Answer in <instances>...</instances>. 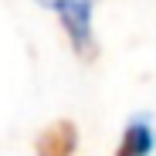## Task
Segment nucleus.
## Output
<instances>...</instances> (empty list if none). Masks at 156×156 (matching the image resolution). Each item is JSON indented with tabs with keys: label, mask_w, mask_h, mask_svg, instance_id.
I'll use <instances>...</instances> for the list:
<instances>
[{
	"label": "nucleus",
	"mask_w": 156,
	"mask_h": 156,
	"mask_svg": "<svg viewBox=\"0 0 156 156\" xmlns=\"http://www.w3.org/2000/svg\"><path fill=\"white\" fill-rule=\"evenodd\" d=\"M48 7L55 10L68 31V41L75 55L92 58L95 55V34H92V0H48Z\"/></svg>",
	"instance_id": "obj_1"
},
{
	"label": "nucleus",
	"mask_w": 156,
	"mask_h": 156,
	"mask_svg": "<svg viewBox=\"0 0 156 156\" xmlns=\"http://www.w3.org/2000/svg\"><path fill=\"white\" fill-rule=\"evenodd\" d=\"M78 146V129L75 122L68 119H58V122H51L44 133L37 136V156H71Z\"/></svg>",
	"instance_id": "obj_2"
},
{
	"label": "nucleus",
	"mask_w": 156,
	"mask_h": 156,
	"mask_svg": "<svg viewBox=\"0 0 156 156\" xmlns=\"http://www.w3.org/2000/svg\"><path fill=\"white\" fill-rule=\"evenodd\" d=\"M156 146V133H153V126L146 115H136L133 122L126 126V133H122V143L115 149V156H149Z\"/></svg>",
	"instance_id": "obj_3"
}]
</instances>
